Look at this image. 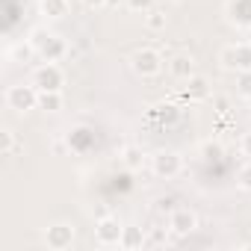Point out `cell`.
Instances as JSON below:
<instances>
[{
    "label": "cell",
    "instance_id": "obj_1",
    "mask_svg": "<svg viewBox=\"0 0 251 251\" xmlns=\"http://www.w3.org/2000/svg\"><path fill=\"white\" fill-rule=\"evenodd\" d=\"M30 42L36 45V53H39L45 62H56V59L65 56V42H62L59 36H53V33H42V30H36Z\"/></svg>",
    "mask_w": 251,
    "mask_h": 251
},
{
    "label": "cell",
    "instance_id": "obj_2",
    "mask_svg": "<svg viewBox=\"0 0 251 251\" xmlns=\"http://www.w3.org/2000/svg\"><path fill=\"white\" fill-rule=\"evenodd\" d=\"M222 65L230 71H251V45H230L222 50Z\"/></svg>",
    "mask_w": 251,
    "mask_h": 251
},
{
    "label": "cell",
    "instance_id": "obj_3",
    "mask_svg": "<svg viewBox=\"0 0 251 251\" xmlns=\"http://www.w3.org/2000/svg\"><path fill=\"white\" fill-rule=\"evenodd\" d=\"M33 86H36L39 92H59V89H62V71H59L53 62H45L42 68H36Z\"/></svg>",
    "mask_w": 251,
    "mask_h": 251
},
{
    "label": "cell",
    "instance_id": "obj_4",
    "mask_svg": "<svg viewBox=\"0 0 251 251\" xmlns=\"http://www.w3.org/2000/svg\"><path fill=\"white\" fill-rule=\"evenodd\" d=\"M133 71L142 74V77H154V74L163 71V56L157 50H151V48H142L133 56Z\"/></svg>",
    "mask_w": 251,
    "mask_h": 251
},
{
    "label": "cell",
    "instance_id": "obj_5",
    "mask_svg": "<svg viewBox=\"0 0 251 251\" xmlns=\"http://www.w3.org/2000/svg\"><path fill=\"white\" fill-rule=\"evenodd\" d=\"M6 103L12 109H33V106H39V89L36 86H12L6 92Z\"/></svg>",
    "mask_w": 251,
    "mask_h": 251
},
{
    "label": "cell",
    "instance_id": "obj_6",
    "mask_svg": "<svg viewBox=\"0 0 251 251\" xmlns=\"http://www.w3.org/2000/svg\"><path fill=\"white\" fill-rule=\"evenodd\" d=\"M95 230H98V239H100L103 245L121 242V233H124V227L118 225V219H109V216H100L98 225H95Z\"/></svg>",
    "mask_w": 251,
    "mask_h": 251
},
{
    "label": "cell",
    "instance_id": "obj_7",
    "mask_svg": "<svg viewBox=\"0 0 251 251\" xmlns=\"http://www.w3.org/2000/svg\"><path fill=\"white\" fill-rule=\"evenodd\" d=\"M154 172L160 175V177H175L177 172H180V157L175 154V151H160L157 157H154Z\"/></svg>",
    "mask_w": 251,
    "mask_h": 251
},
{
    "label": "cell",
    "instance_id": "obj_8",
    "mask_svg": "<svg viewBox=\"0 0 251 251\" xmlns=\"http://www.w3.org/2000/svg\"><path fill=\"white\" fill-rule=\"evenodd\" d=\"M169 227L175 230V233H192L195 230V216L189 213V210H172V219H169Z\"/></svg>",
    "mask_w": 251,
    "mask_h": 251
},
{
    "label": "cell",
    "instance_id": "obj_9",
    "mask_svg": "<svg viewBox=\"0 0 251 251\" xmlns=\"http://www.w3.org/2000/svg\"><path fill=\"white\" fill-rule=\"evenodd\" d=\"M71 239H74V230H71L68 225H53V227H48V245H50V248H68Z\"/></svg>",
    "mask_w": 251,
    "mask_h": 251
},
{
    "label": "cell",
    "instance_id": "obj_10",
    "mask_svg": "<svg viewBox=\"0 0 251 251\" xmlns=\"http://www.w3.org/2000/svg\"><path fill=\"white\" fill-rule=\"evenodd\" d=\"M166 65H169V71H172L177 80H189V77H192V56L177 53V56H172Z\"/></svg>",
    "mask_w": 251,
    "mask_h": 251
},
{
    "label": "cell",
    "instance_id": "obj_11",
    "mask_svg": "<svg viewBox=\"0 0 251 251\" xmlns=\"http://www.w3.org/2000/svg\"><path fill=\"white\" fill-rule=\"evenodd\" d=\"M186 83H189V86H186V98H189V100H198V98H207V95H210L204 77H189Z\"/></svg>",
    "mask_w": 251,
    "mask_h": 251
},
{
    "label": "cell",
    "instance_id": "obj_12",
    "mask_svg": "<svg viewBox=\"0 0 251 251\" xmlns=\"http://www.w3.org/2000/svg\"><path fill=\"white\" fill-rule=\"evenodd\" d=\"M42 12L48 18H62L68 15V0H42Z\"/></svg>",
    "mask_w": 251,
    "mask_h": 251
},
{
    "label": "cell",
    "instance_id": "obj_13",
    "mask_svg": "<svg viewBox=\"0 0 251 251\" xmlns=\"http://www.w3.org/2000/svg\"><path fill=\"white\" fill-rule=\"evenodd\" d=\"M39 106L48 112H56L62 106V95L59 92H39Z\"/></svg>",
    "mask_w": 251,
    "mask_h": 251
},
{
    "label": "cell",
    "instance_id": "obj_14",
    "mask_svg": "<svg viewBox=\"0 0 251 251\" xmlns=\"http://www.w3.org/2000/svg\"><path fill=\"white\" fill-rule=\"evenodd\" d=\"M233 18L239 24H251V0H236L233 3Z\"/></svg>",
    "mask_w": 251,
    "mask_h": 251
},
{
    "label": "cell",
    "instance_id": "obj_15",
    "mask_svg": "<svg viewBox=\"0 0 251 251\" xmlns=\"http://www.w3.org/2000/svg\"><path fill=\"white\" fill-rule=\"evenodd\" d=\"M118 245H124V248H136V245H142V233H139L136 227H124Z\"/></svg>",
    "mask_w": 251,
    "mask_h": 251
},
{
    "label": "cell",
    "instance_id": "obj_16",
    "mask_svg": "<svg viewBox=\"0 0 251 251\" xmlns=\"http://www.w3.org/2000/svg\"><path fill=\"white\" fill-rule=\"evenodd\" d=\"M33 53H36V45H33V42H27V45H15V48L9 50V56L18 59V62H27Z\"/></svg>",
    "mask_w": 251,
    "mask_h": 251
},
{
    "label": "cell",
    "instance_id": "obj_17",
    "mask_svg": "<svg viewBox=\"0 0 251 251\" xmlns=\"http://www.w3.org/2000/svg\"><path fill=\"white\" fill-rule=\"evenodd\" d=\"M124 166H127V169H139L142 166V151L139 148H124Z\"/></svg>",
    "mask_w": 251,
    "mask_h": 251
},
{
    "label": "cell",
    "instance_id": "obj_18",
    "mask_svg": "<svg viewBox=\"0 0 251 251\" xmlns=\"http://www.w3.org/2000/svg\"><path fill=\"white\" fill-rule=\"evenodd\" d=\"M148 27H151V30H163V27H166V15H163L160 9H151V12H148Z\"/></svg>",
    "mask_w": 251,
    "mask_h": 251
},
{
    "label": "cell",
    "instance_id": "obj_19",
    "mask_svg": "<svg viewBox=\"0 0 251 251\" xmlns=\"http://www.w3.org/2000/svg\"><path fill=\"white\" fill-rule=\"evenodd\" d=\"M236 180H239V186H242V189H251V163L239 169V175H236Z\"/></svg>",
    "mask_w": 251,
    "mask_h": 251
},
{
    "label": "cell",
    "instance_id": "obj_20",
    "mask_svg": "<svg viewBox=\"0 0 251 251\" xmlns=\"http://www.w3.org/2000/svg\"><path fill=\"white\" fill-rule=\"evenodd\" d=\"M239 92L245 98L251 95V71H239Z\"/></svg>",
    "mask_w": 251,
    "mask_h": 251
},
{
    "label": "cell",
    "instance_id": "obj_21",
    "mask_svg": "<svg viewBox=\"0 0 251 251\" xmlns=\"http://www.w3.org/2000/svg\"><path fill=\"white\" fill-rule=\"evenodd\" d=\"M204 154H207V160H219L222 157V148L219 145H204Z\"/></svg>",
    "mask_w": 251,
    "mask_h": 251
},
{
    "label": "cell",
    "instance_id": "obj_22",
    "mask_svg": "<svg viewBox=\"0 0 251 251\" xmlns=\"http://www.w3.org/2000/svg\"><path fill=\"white\" fill-rule=\"evenodd\" d=\"M130 9H151L154 6V0H127Z\"/></svg>",
    "mask_w": 251,
    "mask_h": 251
},
{
    "label": "cell",
    "instance_id": "obj_23",
    "mask_svg": "<svg viewBox=\"0 0 251 251\" xmlns=\"http://www.w3.org/2000/svg\"><path fill=\"white\" fill-rule=\"evenodd\" d=\"M242 151H245V157H251V133H245V139H242Z\"/></svg>",
    "mask_w": 251,
    "mask_h": 251
},
{
    "label": "cell",
    "instance_id": "obj_24",
    "mask_svg": "<svg viewBox=\"0 0 251 251\" xmlns=\"http://www.w3.org/2000/svg\"><path fill=\"white\" fill-rule=\"evenodd\" d=\"M157 204H160V210H172V204H175V198H160Z\"/></svg>",
    "mask_w": 251,
    "mask_h": 251
},
{
    "label": "cell",
    "instance_id": "obj_25",
    "mask_svg": "<svg viewBox=\"0 0 251 251\" xmlns=\"http://www.w3.org/2000/svg\"><path fill=\"white\" fill-rule=\"evenodd\" d=\"M86 6H103V3H109V0H83Z\"/></svg>",
    "mask_w": 251,
    "mask_h": 251
},
{
    "label": "cell",
    "instance_id": "obj_26",
    "mask_svg": "<svg viewBox=\"0 0 251 251\" xmlns=\"http://www.w3.org/2000/svg\"><path fill=\"white\" fill-rule=\"evenodd\" d=\"M216 106H219V112H225L227 109V100L225 98H216Z\"/></svg>",
    "mask_w": 251,
    "mask_h": 251
},
{
    "label": "cell",
    "instance_id": "obj_27",
    "mask_svg": "<svg viewBox=\"0 0 251 251\" xmlns=\"http://www.w3.org/2000/svg\"><path fill=\"white\" fill-rule=\"evenodd\" d=\"M248 100H251V95H248Z\"/></svg>",
    "mask_w": 251,
    "mask_h": 251
}]
</instances>
